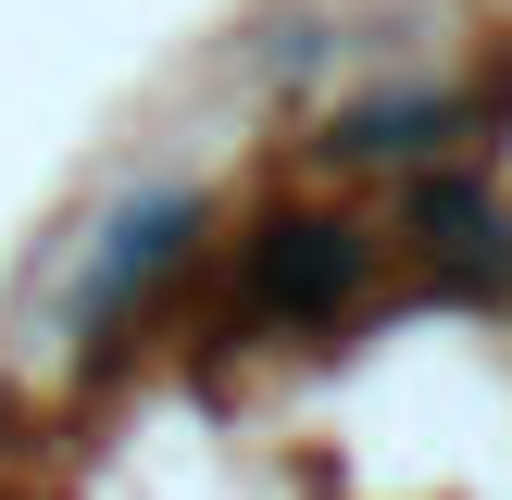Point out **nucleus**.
Wrapping results in <instances>:
<instances>
[{
    "label": "nucleus",
    "instance_id": "1",
    "mask_svg": "<svg viewBox=\"0 0 512 500\" xmlns=\"http://www.w3.org/2000/svg\"><path fill=\"white\" fill-rule=\"evenodd\" d=\"M338 288H350V225H275L250 250V300L263 313H325Z\"/></svg>",
    "mask_w": 512,
    "mask_h": 500
},
{
    "label": "nucleus",
    "instance_id": "2",
    "mask_svg": "<svg viewBox=\"0 0 512 500\" xmlns=\"http://www.w3.org/2000/svg\"><path fill=\"white\" fill-rule=\"evenodd\" d=\"M175 225H200V200H175V188L150 200V213H125V225H113V250L88 263V313L125 288V275H150V263H163V250H175Z\"/></svg>",
    "mask_w": 512,
    "mask_h": 500
},
{
    "label": "nucleus",
    "instance_id": "3",
    "mask_svg": "<svg viewBox=\"0 0 512 500\" xmlns=\"http://www.w3.org/2000/svg\"><path fill=\"white\" fill-rule=\"evenodd\" d=\"M450 138V100H363V113H338V150H425Z\"/></svg>",
    "mask_w": 512,
    "mask_h": 500
}]
</instances>
